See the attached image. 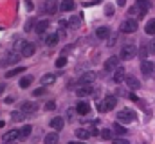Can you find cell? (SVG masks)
I'll return each instance as SVG.
<instances>
[{
	"instance_id": "1",
	"label": "cell",
	"mask_w": 155,
	"mask_h": 144,
	"mask_svg": "<svg viewBox=\"0 0 155 144\" xmlns=\"http://www.w3.org/2000/svg\"><path fill=\"white\" fill-rule=\"evenodd\" d=\"M117 121H119V123H124V124L134 123V121H135V113H134L130 108H123V110L117 113Z\"/></svg>"
},
{
	"instance_id": "2",
	"label": "cell",
	"mask_w": 155,
	"mask_h": 144,
	"mask_svg": "<svg viewBox=\"0 0 155 144\" xmlns=\"http://www.w3.org/2000/svg\"><path fill=\"white\" fill-rule=\"evenodd\" d=\"M135 54H137V47L134 43L123 45V49H121V58L123 60H132V58H135Z\"/></svg>"
},
{
	"instance_id": "3",
	"label": "cell",
	"mask_w": 155,
	"mask_h": 144,
	"mask_svg": "<svg viewBox=\"0 0 155 144\" xmlns=\"http://www.w3.org/2000/svg\"><path fill=\"white\" fill-rule=\"evenodd\" d=\"M121 33H126V34H130V33H135L137 31V22L134 20V18H130V20H124L123 24H121Z\"/></svg>"
},
{
	"instance_id": "4",
	"label": "cell",
	"mask_w": 155,
	"mask_h": 144,
	"mask_svg": "<svg viewBox=\"0 0 155 144\" xmlns=\"http://www.w3.org/2000/svg\"><path fill=\"white\" fill-rule=\"evenodd\" d=\"M116 105H117L116 96H107V97L103 99V103L99 105V110H101V112H108V110H112Z\"/></svg>"
},
{
	"instance_id": "5",
	"label": "cell",
	"mask_w": 155,
	"mask_h": 144,
	"mask_svg": "<svg viewBox=\"0 0 155 144\" xmlns=\"http://www.w3.org/2000/svg\"><path fill=\"white\" fill-rule=\"evenodd\" d=\"M20 60H22V58H20V54H18V52H9V54H7V56L0 61V65H2V67H9V65L18 63Z\"/></svg>"
},
{
	"instance_id": "6",
	"label": "cell",
	"mask_w": 155,
	"mask_h": 144,
	"mask_svg": "<svg viewBox=\"0 0 155 144\" xmlns=\"http://www.w3.org/2000/svg\"><path fill=\"white\" fill-rule=\"evenodd\" d=\"M135 7H137L139 18H143V16L150 11V2H148V0H137V2H135Z\"/></svg>"
},
{
	"instance_id": "7",
	"label": "cell",
	"mask_w": 155,
	"mask_h": 144,
	"mask_svg": "<svg viewBox=\"0 0 155 144\" xmlns=\"http://www.w3.org/2000/svg\"><path fill=\"white\" fill-rule=\"evenodd\" d=\"M35 51H36V45L31 43V41H25L24 47H22V56H24V58H31V56L35 54Z\"/></svg>"
},
{
	"instance_id": "8",
	"label": "cell",
	"mask_w": 155,
	"mask_h": 144,
	"mask_svg": "<svg viewBox=\"0 0 155 144\" xmlns=\"http://www.w3.org/2000/svg\"><path fill=\"white\" fill-rule=\"evenodd\" d=\"M38 110V105L35 103V101H25L24 105H22V112L25 113V115H31V113H35Z\"/></svg>"
},
{
	"instance_id": "9",
	"label": "cell",
	"mask_w": 155,
	"mask_h": 144,
	"mask_svg": "<svg viewBox=\"0 0 155 144\" xmlns=\"http://www.w3.org/2000/svg\"><path fill=\"white\" fill-rule=\"evenodd\" d=\"M43 11H45L47 15H54V13L58 11V4H56V0H45V4H43Z\"/></svg>"
},
{
	"instance_id": "10",
	"label": "cell",
	"mask_w": 155,
	"mask_h": 144,
	"mask_svg": "<svg viewBox=\"0 0 155 144\" xmlns=\"http://www.w3.org/2000/svg\"><path fill=\"white\" fill-rule=\"evenodd\" d=\"M117 67H119V58H117V56H112V58H108V60L105 61V70L107 72L116 70Z\"/></svg>"
},
{
	"instance_id": "11",
	"label": "cell",
	"mask_w": 155,
	"mask_h": 144,
	"mask_svg": "<svg viewBox=\"0 0 155 144\" xmlns=\"http://www.w3.org/2000/svg\"><path fill=\"white\" fill-rule=\"evenodd\" d=\"M124 83H126L128 88H132V90H139V88H141V81H139L137 77H134V76H126Z\"/></svg>"
},
{
	"instance_id": "12",
	"label": "cell",
	"mask_w": 155,
	"mask_h": 144,
	"mask_svg": "<svg viewBox=\"0 0 155 144\" xmlns=\"http://www.w3.org/2000/svg\"><path fill=\"white\" fill-rule=\"evenodd\" d=\"M153 69H155V65L152 63V61H146V60L141 61V70H143L144 76H150V74L153 72Z\"/></svg>"
},
{
	"instance_id": "13",
	"label": "cell",
	"mask_w": 155,
	"mask_h": 144,
	"mask_svg": "<svg viewBox=\"0 0 155 144\" xmlns=\"http://www.w3.org/2000/svg\"><path fill=\"white\" fill-rule=\"evenodd\" d=\"M90 94H92L90 85H81L79 88H76V96H79V97H85V96H90Z\"/></svg>"
},
{
	"instance_id": "14",
	"label": "cell",
	"mask_w": 155,
	"mask_h": 144,
	"mask_svg": "<svg viewBox=\"0 0 155 144\" xmlns=\"http://www.w3.org/2000/svg\"><path fill=\"white\" fill-rule=\"evenodd\" d=\"M47 27H49V20H40V22H36V27H35V31H36L40 36H41V34H45Z\"/></svg>"
},
{
	"instance_id": "15",
	"label": "cell",
	"mask_w": 155,
	"mask_h": 144,
	"mask_svg": "<svg viewBox=\"0 0 155 144\" xmlns=\"http://www.w3.org/2000/svg\"><path fill=\"white\" fill-rule=\"evenodd\" d=\"M15 139H20V130H11L4 135V141L5 142H13Z\"/></svg>"
},
{
	"instance_id": "16",
	"label": "cell",
	"mask_w": 155,
	"mask_h": 144,
	"mask_svg": "<svg viewBox=\"0 0 155 144\" xmlns=\"http://www.w3.org/2000/svg\"><path fill=\"white\" fill-rule=\"evenodd\" d=\"M74 7H76L74 0H61V5H60V9H61L63 13H69V11H72Z\"/></svg>"
},
{
	"instance_id": "17",
	"label": "cell",
	"mask_w": 155,
	"mask_h": 144,
	"mask_svg": "<svg viewBox=\"0 0 155 144\" xmlns=\"http://www.w3.org/2000/svg\"><path fill=\"white\" fill-rule=\"evenodd\" d=\"M76 112L79 113V115H87V113L90 112V105H88V103H85V101H81V103H78Z\"/></svg>"
},
{
	"instance_id": "18",
	"label": "cell",
	"mask_w": 155,
	"mask_h": 144,
	"mask_svg": "<svg viewBox=\"0 0 155 144\" xmlns=\"http://www.w3.org/2000/svg\"><path fill=\"white\" fill-rule=\"evenodd\" d=\"M94 79H96V74H94V72H85L79 81H81V85H90Z\"/></svg>"
},
{
	"instance_id": "19",
	"label": "cell",
	"mask_w": 155,
	"mask_h": 144,
	"mask_svg": "<svg viewBox=\"0 0 155 144\" xmlns=\"http://www.w3.org/2000/svg\"><path fill=\"white\" fill-rule=\"evenodd\" d=\"M124 79H126L124 69H123V67H117L116 70H114V81H116V83H121V81H124Z\"/></svg>"
},
{
	"instance_id": "20",
	"label": "cell",
	"mask_w": 155,
	"mask_h": 144,
	"mask_svg": "<svg viewBox=\"0 0 155 144\" xmlns=\"http://www.w3.org/2000/svg\"><path fill=\"white\" fill-rule=\"evenodd\" d=\"M54 81H56V76H54V74H45V76H41V79H40V83H41L43 87L52 85Z\"/></svg>"
},
{
	"instance_id": "21",
	"label": "cell",
	"mask_w": 155,
	"mask_h": 144,
	"mask_svg": "<svg viewBox=\"0 0 155 144\" xmlns=\"http://www.w3.org/2000/svg\"><path fill=\"white\" fill-rule=\"evenodd\" d=\"M63 124H65V121H63L61 117H54V119L51 121V128H52V130H61Z\"/></svg>"
},
{
	"instance_id": "22",
	"label": "cell",
	"mask_w": 155,
	"mask_h": 144,
	"mask_svg": "<svg viewBox=\"0 0 155 144\" xmlns=\"http://www.w3.org/2000/svg\"><path fill=\"white\" fill-rule=\"evenodd\" d=\"M58 141H60V137L56 132H51L45 135V144H58Z\"/></svg>"
},
{
	"instance_id": "23",
	"label": "cell",
	"mask_w": 155,
	"mask_h": 144,
	"mask_svg": "<svg viewBox=\"0 0 155 144\" xmlns=\"http://www.w3.org/2000/svg\"><path fill=\"white\" fill-rule=\"evenodd\" d=\"M96 36L101 38V40H107V38L110 36V27H99V29L96 31Z\"/></svg>"
},
{
	"instance_id": "24",
	"label": "cell",
	"mask_w": 155,
	"mask_h": 144,
	"mask_svg": "<svg viewBox=\"0 0 155 144\" xmlns=\"http://www.w3.org/2000/svg\"><path fill=\"white\" fill-rule=\"evenodd\" d=\"M31 132H33V126H31V124H25L24 128H20V139L29 137V135H31Z\"/></svg>"
},
{
	"instance_id": "25",
	"label": "cell",
	"mask_w": 155,
	"mask_h": 144,
	"mask_svg": "<svg viewBox=\"0 0 155 144\" xmlns=\"http://www.w3.org/2000/svg\"><path fill=\"white\" fill-rule=\"evenodd\" d=\"M58 40H60V36L58 34H49L47 38H45V43H47L49 47H54V45L58 43Z\"/></svg>"
},
{
	"instance_id": "26",
	"label": "cell",
	"mask_w": 155,
	"mask_h": 144,
	"mask_svg": "<svg viewBox=\"0 0 155 144\" xmlns=\"http://www.w3.org/2000/svg\"><path fill=\"white\" fill-rule=\"evenodd\" d=\"M144 31H146V34H152V36H155V18H153V20H150V22L146 24Z\"/></svg>"
},
{
	"instance_id": "27",
	"label": "cell",
	"mask_w": 155,
	"mask_h": 144,
	"mask_svg": "<svg viewBox=\"0 0 155 144\" xmlns=\"http://www.w3.org/2000/svg\"><path fill=\"white\" fill-rule=\"evenodd\" d=\"M79 24H81V18L79 16H71V20H69V27L71 29H78Z\"/></svg>"
},
{
	"instance_id": "28",
	"label": "cell",
	"mask_w": 155,
	"mask_h": 144,
	"mask_svg": "<svg viewBox=\"0 0 155 144\" xmlns=\"http://www.w3.org/2000/svg\"><path fill=\"white\" fill-rule=\"evenodd\" d=\"M112 130H114V133H117V135H124V133H126V128H124L123 124H119V121L114 124V128H112Z\"/></svg>"
},
{
	"instance_id": "29",
	"label": "cell",
	"mask_w": 155,
	"mask_h": 144,
	"mask_svg": "<svg viewBox=\"0 0 155 144\" xmlns=\"http://www.w3.org/2000/svg\"><path fill=\"white\" fill-rule=\"evenodd\" d=\"M20 72H25L24 67H16V69H11L9 72H5V77H13V76H18Z\"/></svg>"
},
{
	"instance_id": "30",
	"label": "cell",
	"mask_w": 155,
	"mask_h": 144,
	"mask_svg": "<svg viewBox=\"0 0 155 144\" xmlns=\"http://www.w3.org/2000/svg\"><path fill=\"white\" fill-rule=\"evenodd\" d=\"M35 27H36V20H35V18H29V20L25 22V25H24V29H25V33H27V31H33Z\"/></svg>"
},
{
	"instance_id": "31",
	"label": "cell",
	"mask_w": 155,
	"mask_h": 144,
	"mask_svg": "<svg viewBox=\"0 0 155 144\" xmlns=\"http://www.w3.org/2000/svg\"><path fill=\"white\" fill-rule=\"evenodd\" d=\"M33 83V76H24L22 79H20V87L22 88H25V87H29Z\"/></svg>"
},
{
	"instance_id": "32",
	"label": "cell",
	"mask_w": 155,
	"mask_h": 144,
	"mask_svg": "<svg viewBox=\"0 0 155 144\" xmlns=\"http://www.w3.org/2000/svg\"><path fill=\"white\" fill-rule=\"evenodd\" d=\"M76 135L79 137V139H81V141H85V139H88V137H90V132L81 128V130H76Z\"/></svg>"
},
{
	"instance_id": "33",
	"label": "cell",
	"mask_w": 155,
	"mask_h": 144,
	"mask_svg": "<svg viewBox=\"0 0 155 144\" xmlns=\"http://www.w3.org/2000/svg\"><path fill=\"white\" fill-rule=\"evenodd\" d=\"M11 119L16 121V123L22 121V119H24V112H13V113H11Z\"/></svg>"
},
{
	"instance_id": "34",
	"label": "cell",
	"mask_w": 155,
	"mask_h": 144,
	"mask_svg": "<svg viewBox=\"0 0 155 144\" xmlns=\"http://www.w3.org/2000/svg\"><path fill=\"white\" fill-rule=\"evenodd\" d=\"M65 63H67V58H65V56H60V58L56 60V67H58V69L65 67Z\"/></svg>"
},
{
	"instance_id": "35",
	"label": "cell",
	"mask_w": 155,
	"mask_h": 144,
	"mask_svg": "<svg viewBox=\"0 0 155 144\" xmlns=\"http://www.w3.org/2000/svg\"><path fill=\"white\" fill-rule=\"evenodd\" d=\"M105 13H107V16H112V15H114V5L107 4V5H105Z\"/></svg>"
},
{
	"instance_id": "36",
	"label": "cell",
	"mask_w": 155,
	"mask_h": 144,
	"mask_svg": "<svg viewBox=\"0 0 155 144\" xmlns=\"http://www.w3.org/2000/svg\"><path fill=\"white\" fill-rule=\"evenodd\" d=\"M101 137H103V139H112V130H107V128H105V130L101 132Z\"/></svg>"
},
{
	"instance_id": "37",
	"label": "cell",
	"mask_w": 155,
	"mask_h": 144,
	"mask_svg": "<svg viewBox=\"0 0 155 144\" xmlns=\"http://www.w3.org/2000/svg\"><path fill=\"white\" fill-rule=\"evenodd\" d=\"M116 41H117V36L116 34L108 36V47H114V45H116Z\"/></svg>"
},
{
	"instance_id": "38",
	"label": "cell",
	"mask_w": 155,
	"mask_h": 144,
	"mask_svg": "<svg viewBox=\"0 0 155 144\" xmlns=\"http://www.w3.org/2000/svg\"><path fill=\"white\" fill-rule=\"evenodd\" d=\"M54 108H56V103L54 101H47L45 103V110H54Z\"/></svg>"
},
{
	"instance_id": "39",
	"label": "cell",
	"mask_w": 155,
	"mask_h": 144,
	"mask_svg": "<svg viewBox=\"0 0 155 144\" xmlns=\"http://www.w3.org/2000/svg\"><path fill=\"white\" fill-rule=\"evenodd\" d=\"M114 144H130L126 139H121V137H117V139H114Z\"/></svg>"
},
{
	"instance_id": "40",
	"label": "cell",
	"mask_w": 155,
	"mask_h": 144,
	"mask_svg": "<svg viewBox=\"0 0 155 144\" xmlns=\"http://www.w3.org/2000/svg\"><path fill=\"white\" fill-rule=\"evenodd\" d=\"M128 15H132V16L135 15V16L139 18V13H137V7H135V5H134V7H130V11H128Z\"/></svg>"
},
{
	"instance_id": "41",
	"label": "cell",
	"mask_w": 155,
	"mask_h": 144,
	"mask_svg": "<svg viewBox=\"0 0 155 144\" xmlns=\"http://www.w3.org/2000/svg\"><path fill=\"white\" fill-rule=\"evenodd\" d=\"M43 92H45V88H36V90L33 92V96H35V97H38V96H41Z\"/></svg>"
},
{
	"instance_id": "42",
	"label": "cell",
	"mask_w": 155,
	"mask_h": 144,
	"mask_svg": "<svg viewBox=\"0 0 155 144\" xmlns=\"http://www.w3.org/2000/svg\"><path fill=\"white\" fill-rule=\"evenodd\" d=\"M25 7H27V11H33V2L31 0H25Z\"/></svg>"
},
{
	"instance_id": "43",
	"label": "cell",
	"mask_w": 155,
	"mask_h": 144,
	"mask_svg": "<svg viewBox=\"0 0 155 144\" xmlns=\"http://www.w3.org/2000/svg\"><path fill=\"white\" fill-rule=\"evenodd\" d=\"M148 49H150V52H155V40H152V41H150Z\"/></svg>"
},
{
	"instance_id": "44",
	"label": "cell",
	"mask_w": 155,
	"mask_h": 144,
	"mask_svg": "<svg viewBox=\"0 0 155 144\" xmlns=\"http://www.w3.org/2000/svg\"><path fill=\"white\" fill-rule=\"evenodd\" d=\"M67 25H69V22H67V20H60V27H61V29H65Z\"/></svg>"
},
{
	"instance_id": "45",
	"label": "cell",
	"mask_w": 155,
	"mask_h": 144,
	"mask_svg": "<svg viewBox=\"0 0 155 144\" xmlns=\"http://www.w3.org/2000/svg\"><path fill=\"white\" fill-rule=\"evenodd\" d=\"M5 103H7V105H11V103H15V97H5Z\"/></svg>"
},
{
	"instance_id": "46",
	"label": "cell",
	"mask_w": 155,
	"mask_h": 144,
	"mask_svg": "<svg viewBox=\"0 0 155 144\" xmlns=\"http://www.w3.org/2000/svg\"><path fill=\"white\" fill-rule=\"evenodd\" d=\"M130 99H132V101H139V97H137V96H134V94H130Z\"/></svg>"
},
{
	"instance_id": "47",
	"label": "cell",
	"mask_w": 155,
	"mask_h": 144,
	"mask_svg": "<svg viewBox=\"0 0 155 144\" xmlns=\"http://www.w3.org/2000/svg\"><path fill=\"white\" fill-rule=\"evenodd\" d=\"M4 90H5V85H4V83H0V94H4Z\"/></svg>"
},
{
	"instance_id": "48",
	"label": "cell",
	"mask_w": 155,
	"mask_h": 144,
	"mask_svg": "<svg viewBox=\"0 0 155 144\" xmlns=\"http://www.w3.org/2000/svg\"><path fill=\"white\" fill-rule=\"evenodd\" d=\"M126 4V0H117V5H124Z\"/></svg>"
},
{
	"instance_id": "49",
	"label": "cell",
	"mask_w": 155,
	"mask_h": 144,
	"mask_svg": "<svg viewBox=\"0 0 155 144\" xmlns=\"http://www.w3.org/2000/svg\"><path fill=\"white\" fill-rule=\"evenodd\" d=\"M69 144H81V142H69Z\"/></svg>"
}]
</instances>
